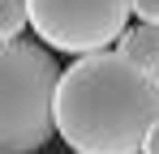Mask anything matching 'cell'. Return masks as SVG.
<instances>
[{
	"instance_id": "obj_1",
	"label": "cell",
	"mask_w": 159,
	"mask_h": 154,
	"mask_svg": "<svg viewBox=\"0 0 159 154\" xmlns=\"http://www.w3.org/2000/svg\"><path fill=\"white\" fill-rule=\"evenodd\" d=\"M159 124V77L120 51L73 60L56 86V133L73 154H142Z\"/></svg>"
},
{
	"instance_id": "obj_2",
	"label": "cell",
	"mask_w": 159,
	"mask_h": 154,
	"mask_svg": "<svg viewBox=\"0 0 159 154\" xmlns=\"http://www.w3.org/2000/svg\"><path fill=\"white\" fill-rule=\"evenodd\" d=\"M60 64L43 43H0V154H34L56 133Z\"/></svg>"
},
{
	"instance_id": "obj_3",
	"label": "cell",
	"mask_w": 159,
	"mask_h": 154,
	"mask_svg": "<svg viewBox=\"0 0 159 154\" xmlns=\"http://www.w3.org/2000/svg\"><path fill=\"white\" fill-rule=\"evenodd\" d=\"M26 9L30 30L43 47L82 60L120 43V34L129 30L133 0H26Z\"/></svg>"
},
{
	"instance_id": "obj_4",
	"label": "cell",
	"mask_w": 159,
	"mask_h": 154,
	"mask_svg": "<svg viewBox=\"0 0 159 154\" xmlns=\"http://www.w3.org/2000/svg\"><path fill=\"white\" fill-rule=\"evenodd\" d=\"M116 51L125 56V60H133L138 69H146V73L159 77V26H129L125 34H120V43H116Z\"/></svg>"
},
{
	"instance_id": "obj_5",
	"label": "cell",
	"mask_w": 159,
	"mask_h": 154,
	"mask_svg": "<svg viewBox=\"0 0 159 154\" xmlns=\"http://www.w3.org/2000/svg\"><path fill=\"white\" fill-rule=\"evenodd\" d=\"M26 26H30L26 0H0V43H22Z\"/></svg>"
},
{
	"instance_id": "obj_6",
	"label": "cell",
	"mask_w": 159,
	"mask_h": 154,
	"mask_svg": "<svg viewBox=\"0 0 159 154\" xmlns=\"http://www.w3.org/2000/svg\"><path fill=\"white\" fill-rule=\"evenodd\" d=\"M133 17L142 26H159V0H133Z\"/></svg>"
},
{
	"instance_id": "obj_7",
	"label": "cell",
	"mask_w": 159,
	"mask_h": 154,
	"mask_svg": "<svg viewBox=\"0 0 159 154\" xmlns=\"http://www.w3.org/2000/svg\"><path fill=\"white\" fill-rule=\"evenodd\" d=\"M142 154H159V124H155V133L146 137V150H142Z\"/></svg>"
}]
</instances>
